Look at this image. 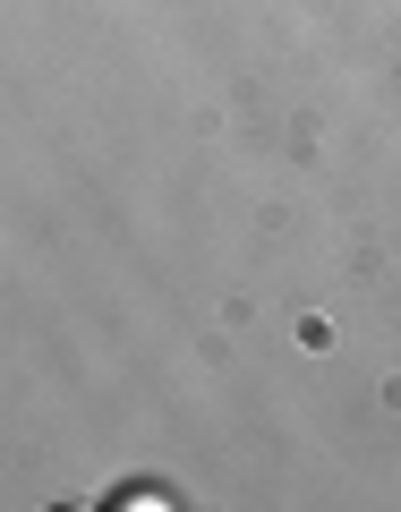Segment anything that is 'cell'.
Returning a JSON list of instances; mask_svg holds the SVG:
<instances>
[]
</instances>
